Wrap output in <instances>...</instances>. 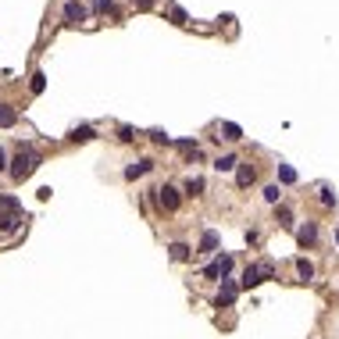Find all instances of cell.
Masks as SVG:
<instances>
[{
	"label": "cell",
	"mask_w": 339,
	"mask_h": 339,
	"mask_svg": "<svg viewBox=\"0 0 339 339\" xmlns=\"http://www.w3.org/2000/svg\"><path fill=\"white\" fill-rule=\"evenodd\" d=\"M182 190L190 193V197H200V193H204V179H186V186H182Z\"/></svg>",
	"instance_id": "19"
},
{
	"label": "cell",
	"mask_w": 339,
	"mask_h": 339,
	"mask_svg": "<svg viewBox=\"0 0 339 339\" xmlns=\"http://www.w3.org/2000/svg\"><path fill=\"white\" fill-rule=\"evenodd\" d=\"M29 90H32V93H43V90H47V75H43V71H32Z\"/></svg>",
	"instance_id": "17"
},
{
	"label": "cell",
	"mask_w": 339,
	"mask_h": 339,
	"mask_svg": "<svg viewBox=\"0 0 339 339\" xmlns=\"http://www.w3.org/2000/svg\"><path fill=\"white\" fill-rule=\"evenodd\" d=\"M150 168H154V161H150V157H139V161H132V164L125 168V179H139V175H146Z\"/></svg>",
	"instance_id": "8"
},
{
	"label": "cell",
	"mask_w": 339,
	"mask_h": 339,
	"mask_svg": "<svg viewBox=\"0 0 339 339\" xmlns=\"http://www.w3.org/2000/svg\"><path fill=\"white\" fill-rule=\"evenodd\" d=\"M229 272H232V257L221 253V257H214L211 265L204 268V279H229Z\"/></svg>",
	"instance_id": "3"
},
{
	"label": "cell",
	"mask_w": 339,
	"mask_h": 339,
	"mask_svg": "<svg viewBox=\"0 0 339 339\" xmlns=\"http://www.w3.org/2000/svg\"><path fill=\"white\" fill-rule=\"evenodd\" d=\"M236 293H239V286H236L232 279H221V289H218V296H214V307H232V304H236Z\"/></svg>",
	"instance_id": "4"
},
{
	"label": "cell",
	"mask_w": 339,
	"mask_h": 339,
	"mask_svg": "<svg viewBox=\"0 0 339 339\" xmlns=\"http://www.w3.org/2000/svg\"><path fill=\"white\" fill-rule=\"evenodd\" d=\"M221 136H225V139H232V143H236V139H243V129H239V125H236V122H221Z\"/></svg>",
	"instance_id": "15"
},
{
	"label": "cell",
	"mask_w": 339,
	"mask_h": 339,
	"mask_svg": "<svg viewBox=\"0 0 339 339\" xmlns=\"http://www.w3.org/2000/svg\"><path fill=\"white\" fill-rule=\"evenodd\" d=\"M8 214H22L18 197H0V218H8Z\"/></svg>",
	"instance_id": "10"
},
{
	"label": "cell",
	"mask_w": 339,
	"mask_h": 339,
	"mask_svg": "<svg viewBox=\"0 0 339 339\" xmlns=\"http://www.w3.org/2000/svg\"><path fill=\"white\" fill-rule=\"evenodd\" d=\"M265 200H268V204H279V200H282V190H279L275 182H272V186H265Z\"/></svg>",
	"instance_id": "21"
},
{
	"label": "cell",
	"mask_w": 339,
	"mask_h": 339,
	"mask_svg": "<svg viewBox=\"0 0 339 339\" xmlns=\"http://www.w3.org/2000/svg\"><path fill=\"white\" fill-rule=\"evenodd\" d=\"M154 197H157V204H161L164 211H175V207L182 204V197H179L175 186H161V190H154Z\"/></svg>",
	"instance_id": "5"
},
{
	"label": "cell",
	"mask_w": 339,
	"mask_h": 339,
	"mask_svg": "<svg viewBox=\"0 0 339 339\" xmlns=\"http://www.w3.org/2000/svg\"><path fill=\"white\" fill-rule=\"evenodd\" d=\"M8 164V154H4V146H0V168H4Z\"/></svg>",
	"instance_id": "29"
},
{
	"label": "cell",
	"mask_w": 339,
	"mask_h": 339,
	"mask_svg": "<svg viewBox=\"0 0 339 339\" xmlns=\"http://www.w3.org/2000/svg\"><path fill=\"white\" fill-rule=\"evenodd\" d=\"M214 246H218V232H214V229H207V232L200 236V253H211Z\"/></svg>",
	"instance_id": "14"
},
{
	"label": "cell",
	"mask_w": 339,
	"mask_h": 339,
	"mask_svg": "<svg viewBox=\"0 0 339 339\" xmlns=\"http://www.w3.org/2000/svg\"><path fill=\"white\" fill-rule=\"evenodd\" d=\"M71 139H75V143H90V139H93V125H75V129H71Z\"/></svg>",
	"instance_id": "16"
},
{
	"label": "cell",
	"mask_w": 339,
	"mask_h": 339,
	"mask_svg": "<svg viewBox=\"0 0 339 339\" xmlns=\"http://www.w3.org/2000/svg\"><path fill=\"white\" fill-rule=\"evenodd\" d=\"M272 275H275V265H272V261H265V265H246L239 286H243V289H253V286H261V282L272 279Z\"/></svg>",
	"instance_id": "2"
},
{
	"label": "cell",
	"mask_w": 339,
	"mask_h": 339,
	"mask_svg": "<svg viewBox=\"0 0 339 339\" xmlns=\"http://www.w3.org/2000/svg\"><path fill=\"white\" fill-rule=\"evenodd\" d=\"M232 168H239V157H236V154H221V157H214V172H232Z\"/></svg>",
	"instance_id": "12"
},
{
	"label": "cell",
	"mask_w": 339,
	"mask_h": 339,
	"mask_svg": "<svg viewBox=\"0 0 339 339\" xmlns=\"http://www.w3.org/2000/svg\"><path fill=\"white\" fill-rule=\"evenodd\" d=\"M150 139H154V143H164V146L172 143V136H168V132H161V129H154V132H150Z\"/></svg>",
	"instance_id": "26"
},
{
	"label": "cell",
	"mask_w": 339,
	"mask_h": 339,
	"mask_svg": "<svg viewBox=\"0 0 339 339\" xmlns=\"http://www.w3.org/2000/svg\"><path fill=\"white\" fill-rule=\"evenodd\" d=\"M168 250H172V257H175V261H190V246H186V243H172Z\"/></svg>",
	"instance_id": "20"
},
{
	"label": "cell",
	"mask_w": 339,
	"mask_h": 339,
	"mask_svg": "<svg viewBox=\"0 0 339 339\" xmlns=\"http://www.w3.org/2000/svg\"><path fill=\"white\" fill-rule=\"evenodd\" d=\"M15 122H18V111L11 104H0V129H11Z\"/></svg>",
	"instance_id": "11"
},
{
	"label": "cell",
	"mask_w": 339,
	"mask_h": 339,
	"mask_svg": "<svg viewBox=\"0 0 339 339\" xmlns=\"http://www.w3.org/2000/svg\"><path fill=\"white\" fill-rule=\"evenodd\" d=\"M43 164V157H40V150H36L32 143H22L18 146V154H15V161H11V179L15 182H25L36 168Z\"/></svg>",
	"instance_id": "1"
},
{
	"label": "cell",
	"mask_w": 339,
	"mask_h": 339,
	"mask_svg": "<svg viewBox=\"0 0 339 339\" xmlns=\"http://www.w3.org/2000/svg\"><path fill=\"white\" fill-rule=\"evenodd\" d=\"M168 18H172L175 25H186V22H190V18H186V11H182V8H168Z\"/></svg>",
	"instance_id": "24"
},
{
	"label": "cell",
	"mask_w": 339,
	"mask_h": 339,
	"mask_svg": "<svg viewBox=\"0 0 339 339\" xmlns=\"http://www.w3.org/2000/svg\"><path fill=\"white\" fill-rule=\"evenodd\" d=\"M132 4H136V8H150V4H154V0H132Z\"/></svg>",
	"instance_id": "28"
},
{
	"label": "cell",
	"mask_w": 339,
	"mask_h": 339,
	"mask_svg": "<svg viewBox=\"0 0 339 339\" xmlns=\"http://www.w3.org/2000/svg\"><path fill=\"white\" fill-rule=\"evenodd\" d=\"M314 239H318V225H314V221H304V225L296 229V243H300V246H311Z\"/></svg>",
	"instance_id": "7"
},
{
	"label": "cell",
	"mask_w": 339,
	"mask_h": 339,
	"mask_svg": "<svg viewBox=\"0 0 339 339\" xmlns=\"http://www.w3.org/2000/svg\"><path fill=\"white\" fill-rule=\"evenodd\" d=\"M61 15H64L68 25H79V22H86V4H79V0H68Z\"/></svg>",
	"instance_id": "6"
},
{
	"label": "cell",
	"mask_w": 339,
	"mask_h": 339,
	"mask_svg": "<svg viewBox=\"0 0 339 339\" xmlns=\"http://www.w3.org/2000/svg\"><path fill=\"white\" fill-rule=\"evenodd\" d=\"M279 225L282 229H293V211L289 207H279Z\"/></svg>",
	"instance_id": "23"
},
{
	"label": "cell",
	"mask_w": 339,
	"mask_h": 339,
	"mask_svg": "<svg viewBox=\"0 0 339 339\" xmlns=\"http://www.w3.org/2000/svg\"><path fill=\"white\" fill-rule=\"evenodd\" d=\"M93 11H97V15H118L115 0H93Z\"/></svg>",
	"instance_id": "18"
},
{
	"label": "cell",
	"mask_w": 339,
	"mask_h": 339,
	"mask_svg": "<svg viewBox=\"0 0 339 339\" xmlns=\"http://www.w3.org/2000/svg\"><path fill=\"white\" fill-rule=\"evenodd\" d=\"M321 204H325V207H335V193L328 190V186H321Z\"/></svg>",
	"instance_id": "25"
},
{
	"label": "cell",
	"mask_w": 339,
	"mask_h": 339,
	"mask_svg": "<svg viewBox=\"0 0 339 339\" xmlns=\"http://www.w3.org/2000/svg\"><path fill=\"white\" fill-rule=\"evenodd\" d=\"M279 179H282L286 186H293V182H296V172H293L289 164H279Z\"/></svg>",
	"instance_id": "22"
},
{
	"label": "cell",
	"mask_w": 339,
	"mask_h": 339,
	"mask_svg": "<svg viewBox=\"0 0 339 339\" xmlns=\"http://www.w3.org/2000/svg\"><path fill=\"white\" fill-rule=\"evenodd\" d=\"M253 179H257V168H253V164H239V168H236V186H239V190H246Z\"/></svg>",
	"instance_id": "9"
},
{
	"label": "cell",
	"mask_w": 339,
	"mask_h": 339,
	"mask_svg": "<svg viewBox=\"0 0 339 339\" xmlns=\"http://www.w3.org/2000/svg\"><path fill=\"white\" fill-rule=\"evenodd\" d=\"M296 275L304 279V282H311V279H314V265H311L307 257H300V261H296Z\"/></svg>",
	"instance_id": "13"
},
{
	"label": "cell",
	"mask_w": 339,
	"mask_h": 339,
	"mask_svg": "<svg viewBox=\"0 0 339 339\" xmlns=\"http://www.w3.org/2000/svg\"><path fill=\"white\" fill-rule=\"evenodd\" d=\"M118 139H122V143H132V139H136V132H132L129 125H122V129H118Z\"/></svg>",
	"instance_id": "27"
}]
</instances>
